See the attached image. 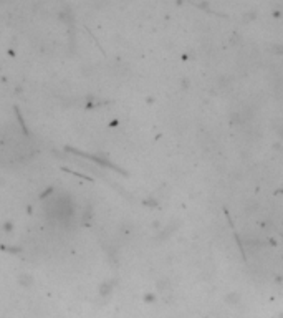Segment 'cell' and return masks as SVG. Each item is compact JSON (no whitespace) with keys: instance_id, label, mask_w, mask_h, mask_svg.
Wrapping results in <instances>:
<instances>
[{"instance_id":"cell-1","label":"cell","mask_w":283,"mask_h":318,"mask_svg":"<svg viewBox=\"0 0 283 318\" xmlns=\"http://www.w3.org/2000/svg\"><path fill=\"white\" fill-rule=\"evenodd\" d=\"M27 151L29 143L22 133L13 129L0 133V161H17L27 156Z\"/></svg>"}]
</instances>
